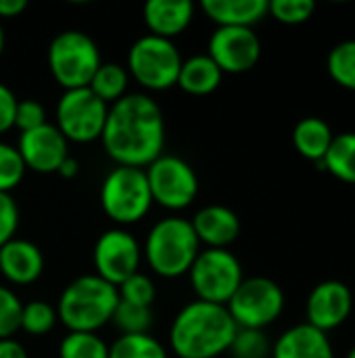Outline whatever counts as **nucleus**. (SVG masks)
<instances>
[{"mask_svg":"<svg viewBox=\"0 0 355 358\" xmlns=\"http://www.w3.org/2000/svg\"><path fill=\"white\" fill-rule=\"evenodd\" d=\"M100 141L117 166L144 170L163 155L165 120L161 107L144 92L121 96L109 107Z\"/></svg>","mask_w":355,"mask_h":358,"instance_id":"nucleus-1","label":"nucleus"},{"mask_svg":"<svg viewBox=\"0 0 355 358\" xmlns=\"http://www.w3.org/2000/svg\"><path fill=\"white\" fill-rule=\"evenodd\" d=\"M239 327L226 306L190 302L174 319L169 344L180 358H216L228 352Z\"/></svg>","mask_w":355,"mask_h":358,"instance_id":"nucleus-2","label":"nucleus"},{"mask_svg":"<svg viewBox=\"0 0 355 358\" xmlns=\"http://www.w3.org/2000/svg\"><path fill=\"white\" fill-rule=\"evenodd\" d=\"M117 287L98 275H82L73 279L61 294L56 317L69 331L96 334L111 323L117 308Z\"/></svg>","mask_w":355,"mask_h":358,"instance_id":"nucleus-3","label":"nucleus"},{"mask_svg":"<svg viewBox=\"0 0 355 358\" xmlns=\"http://www.w3.org/2000/svg\"><path fill=\"white\" fill-rule=\"evenodd\" d=\"M199 252L201 241L195 235L190 220L180 216H169L155 222L142 248V256L146 258L149 266L163 279L188 275Z\"/></svg>","mask_w":355,"mask_h":358,"instance_id":"nucleus-4","label":"nucleus"},{"mask_svg":"<svg viewBox=\"0 0 355 358\" xmlns=\"http://www.w3.org/2000/svg\"><path fill=\"white\" fill-rule=\"evenodd\" d=\"M100 63L96 42L80 29L56 34L48 46V69L65 90L86 88Z\"/></svg>","mask_w":355,"mask_h":358,"instance_id":"nucleus-5","label":"nucleus"},{"mask_svg":"<svg viewBox=\"0 0 355 358\" xmlns=\"http://www.w3.org/2000/svg\"><path fill=\"white\" fill-rule=\"evenodd\" d=\"M103 212L119 227L140 222L153 208V197L142 168L117 166L100 185Z\"/></svg>","mask_w":355,"mask_h":358,"instance_id":"nucleus-6","label":"nucleus"},{"mask_svg":"<svg viewBox=\"0 0 355 358\" xmlns=\"http://www.w3.org/2000/svg\"><path fill=\"white\" fill-rule=\"evenodd\" d=\"M182 61L172 40L146 34L130 46L126 69L142 88L159 92L178 84Z\"/></svg>","mask_w":355,"mask_h":358,"instance_id":"nucleus-7","label":"nucleus"},{"mask_svg":"<svg viewBox=\"0 0 355 358\" xmlns=\"http://www.w3.org/2000/svg\"><path fill=\"white\" fill-rule=\"evenodd\" d=\"M190 285L201 302L226 306L243 283V266L228 250L205 248L188 271Z\"/></svg>","mask_w":355,"mask_h":358,"instance_id":"nucleus-8","label":"nucleus"},{"mask_svg":"<svg viewBox=\"0 0 355 358\" xmlns=\"http://www.w3.org/2000/svg\"><path fill=\"white\" fill-rule=\"evenodd\" d=\"M226 308L239 329L264 331L282 315L285 294L276 281L268 277H251L243 279Z\"/></svg>","mask_w":355,"mask_h":358,"instance_id":"nucleus-9","label":"nucleus"},{"mask_svg":"<svg viewBox=\"0 0 355 358\" xmlns=\"http://www.w3.org/2000/svg\"><path fill=\"white\" fill-rule=\"evenodd\" d=\"M153 203L180 212L199 195V176L195 168L178 155H159L144 168Z\"/></svg>","mask_w":355,"mask_h":358,"instance_id":"nucleus-10","label":"nucleus"},{"mask_svg":"<svg viewBox=\"0 0 355 358\" xmlns=\"http://www.w3.org/2000/svg\"><path fill=\"white\" fill-rule=\"evenodd\" d=\"M109 105L88 86L65 90L56 105V128L67 143L98 141L107 122Z\"/></svg>","mask_w":355,"mask_h":358,"instance_id":"nucleus-11","label":"nucleus"},{"mask_svg":"<svg viewBox=\"0 0 355 358\" xmlns=\"http://www.w3.org/2000/svg\"><path fill=\"white\" fill-rule=\"evenodd\" d=\"M142 260V248L138 239L123 229L105 231L94 245L92 262L94 275L105 279L107 283L119 287L128 277L136 275Z\"/></svg>","mask_w":355,"mask_h":358,"instance_id":"nucleus-12","label":"nucleus"},{"mask_svg":"<svg viewBox=\"0 0 355 358\" xmlns=\"http://www.w3.org/2000/svg\"><path fill=\"white\" fill-rule=\"evenodd\" d=\"M207 55L222 73H245L262 57V42L253 27H218L207 46Z\"/></svg>","mask_w":355,"mask_h":358,"instance_id":"nucleus-13","label":"nucleus"},{"mask_svg":"<svg viewBox=\"0 0 355 358\" xmlns=\"http://www.w3.org/2000/svg\"><path fill=\"white\" fill-rule=\"evenodd\" d=\"M17 151L25 164V170L52 174L59 172L61 164L69 157V143L56 126L44 124L40 128L21 132Z\"/></svg>","mask_w":355,"mask_h":358,"instance_id":"nucleus-14","label":"nucleus"},{"mask_svg":"<svg viewBox=\"0 0 355 358\" xmlns=\"http://www.w3.org/2000/svg\"><path fill=\"white\" fill-rule=\"evenodd\" d=\"M354 308L352 289L341 281L318 283L308 298V325L328 334L343 325Z\"/></svg>","mask_w":355,"mask_h":358,"instance_id":"nucleus-15","label":"nucleus"},{"mask_svg":"<svg viewBox=\"0 0 355 358\" xmlns=\"http://www.w3.org/2000/svg\"><path fill=\"white\" fill-rule=\"evenodd\" d=\"M44 273L40 248L27 239H10L0 248V275L15 285L36 283Z\"/></svg>","mask_w":355,"mask_h":358,"instance_id":"nucleus-16","label":"nucleus"},{"mask_svg":"<svg viewBox=\"0 0 355 358\" xmlns=\"http://www.w3.org/2000/svg\"><path fill=\"white\" fill-rule=\"evenodd\" d=\"M190 224L201 245L213 250H228V245L234 243L241 233V220L236 212L226 206H205L195 214Z\"/></svg>","mask_w":355,"mask_h":358,"instance_id":"nucleus-17","label":"nucleus"},{"mask_svg":"<svg viewBox=\"0 0 355 358\" xmlns=\"http://www.w3.org/2000/svg\"><path fill=\"white\" fill-rule=\"evenodd\" d=\"M144 23L153 36L176 38L195 17V4L190 0H149L142 8Z\"/></svg>","mask_w":355,"mask_h":358,"instance_id":"nucleus-18","label":"nucleus"},{"mask_svg":"<svg viewBox=\"0 0 355 358\" xmlns=\"http://www.w3.org/2000/svg\"><path fill=\"white\" fill-rule=\"evenodd\" d=\"M272 358H335L328 336L308 323L287 329L272 346Z\"/></svg>","mask_w":355,"mask_h":358,"instance_id":"nucleus-19","label":"nucleus"},{"mask_svg":"<svg viewBox=\"0 0 355 358\" xmlns=\"http://www.w3.org/2000/svg\"><path fill=\"white\" fill-rule=\"evenodd\" d=\"M201 6L218 27H253L268 15V0H203Z\"/></svg>","mask_w":355,"mask_h":358,"instance_id":"nucleus-20","label":"nucleus"},{"mask_svg":"<svg viewBox=\"0 0 355 358\" xmlns=\"http://www.w3.org/2000/svg\"><path fill=\"white\" fill-rule=\"evenodd\" d=\"M222 69L213 63L209 55H192L186 61H182L178 84L184 92L195 96H205L218 90L222 84Z\"/></svg>","mask_w":355,"mask_h":358,"instance_id":"nucleus-21","label":"nucleus"},{"mask_svg":"<svg viewBox=\"0 0 355 358\" xmlns=\"http://www.w3.org/2000/svg\"><path fill=\"white\" fill-rule=\"evenodd\" d=\"M333 138H335L333 128L322 117H303L301 122H297V126L293 130L295 149L305 159L316 162V164H320L324 159Z\"/></svg>","mask_w":355,"mask_h":358,"instance_id":"nucleus-22","label":"nucleus"},{"mask_svg":"<svg viewBox=\"0 0 355 358\" xmlns=\"http://www.w3.org/2000/svg\"><path fill=\"white\" fill-rule=\"evenodd\" d=\"M318 168L328 170L343 182L355 185V132L337 134Z\"/></svg>","mask_w":355,"mask_h":358,"instance_id":"nucleus-23","label":"nucleus"},{"mask_svg":"<svg viewBox=\"0 0 355 358\" xmlns=\"http://www.w3.org/2000/svg\"><path fill=\"white\" fill-rule=\"evenodd\" d=\"M130 82V73L119 63H100L96 73L92 76L88 88L103 101V103H117L121 96H126Z\"/></svg>","mask_w":355,"mask_h":358,"instance_id":"nucleus-24","label":"nucleus"},{"mask_svg":"<svg viewBox=\"0 0 355 358\" xmlns=\"http://www.w3.org/2000/svg\"><path fill=\"white\" fill-rule=\"evenodd\" d=\"M109 358H167L165 348L149 334L119 336L109 346Z\"/></svg>","mask_w":355,"mask_h":358,"instance_id":"nucleus-25","label":"nucleus"},{"mask_svg":"<svg viewBox=\"0 0 355 358\" xmlns=\"http://www.w3.org/2000/svg\"><path fill=\"white\" fill-rule=\"evenodd\" d=\"M59 358H109V346L98 334L69 331L59 346Z\"/></svg>","mask_w":355,"mask_h":358,"instance_id":"nucleus-26","label":"nucleus"},{"mask_svg":"<svg viewBox=\"0 0 355 358\" xmlns=\"http://www.w3.org/2000/svg\"><path fill=\"white\" fill-rule=\"evenodd\" d=\"M326 67H328L331 78L339 86L347 90H355V40L339 42L328 52Z\"/></svg>","mask_w":355,"mask_h":358,"instance_id":"nucleus-27","label":"nucleus"},{"mask_svg":"<svg viewBox=\"0 0 355 358\" xmlns=\"http://www.w3.org/2000/svg\"><path fill=\"white\" fill-rule=\"evenodd\" d=\"M111 323L121 331V336H140L149 334L153 325V310L144 306H134L128 302H117Z\"/></svg>","mask_w":355,"mask_h":358,"instance_id":"nucleus-28","label":"nucleus"},{"mask_svg":"<svg viewBox=\"0 0 355 358\" xmlns=\"http://www.w3.org/2000/svg\"><path fill=\"white\" fill-rule=\"evenodd\" d=\"M59 317H56V308H52L48 302L44 300H33L23 304L21 310V329L29 336H46L48 331H52V327L56 325Z\"/></svg>","mask_w":355,"mask_h":358,"instance_id":"nucleus-29","label":"nucleus"},{"mask_svg":"<svg viewBox=\"0 0 355 358\" xmlns=\"http://www.w3.org/2000/svg\"><path fill=\"white\" fill-rule=\"evenodd\" d=\"M228 352L232 358H268L272 357V346L264 331L239 329Z\"/></svg>","mask_w":355,"mask_h":358,"instance_id":"nucleus-30","label":"nucleus"},{"mask_svg":"<svg viewBox=\"0 0 355 358\" xmlns=\"http://www.w3.org/2000/svg\"><path fill=\"white\" fill-rule=\"evenodd\" d=\"M117 294H119V300L121 302H128V304H134V306H144V308H151L153 302H155V296H157V289H155V283L151 277L142 275L140 271L132 277H128L119 287H117Z\"/></svg>","mask_w":355,"mask_h":358,"instance_id":"nucleus-31","label":"nucleus"},{"mask_svg":"<svg viewBox=\"0 0 355 358\" xmlns=\"http://www.w3.org/2000/svg\"><path fill=\"white\" fill-rule=\"evenodd\" d=\"M25 176V164L17 147L0 143V193H10Z\"/></svg>","mask_w":355,"mask_h":358,"instance_id":"nucleus-32","label":"nucleus"},{"mask_svg":"<svg viewBox=\"0 0 355 358\" xmlns=\"http://www.w3.org/2000/svg\"><path fill=\"white\" fill-rule=\"evenodd\" d=\"M316 10L314 0H272L268 2V13L287 25H299L305 23Z\"/></svg>","mask_w":355,"mask_h":358,"instance_id":"nucleus-33","label":"nucleus"},{"mask_svg":"<svg viewBox=\"0 0 355 358\" xmlns=\"http://www.w3.org/2000/svg\"><path fill=\"white\" fill-rule=\"evenodd\" d=\"M21 310L23 304L17 294L0 285V340H8L21 329Z\"/></svg>","mask_w":355,"mask_h":358,"instance_id":"nucleus-34","label":"nucleus"},{"mask_svg":"<svg viewBox=\"0 0 355 358\" xmlns=\"http://www.w3.org/2000/svg\"><path fill=\"white\" fill-rule=\"evenodd\" d=\"M46 124V109L40 101L36 99H23L17 103V111H15V128H19L21 132L40 128Z\"/></svg>","mask_w":355,"mask_h":358,"instance_id":"nucleus-35","label":"nucleus"},{"mask_svg":"<svg viewBox=\"0 0 355 358\" xmlns=\"http://www.w3.org/2000/svg\"><path fill=\"white\" fill-rule=\"evenodd\" d=\"M21 212L10 193H0V248L15 239L19 229Z\"/></svg>","mask_w":355,"mask_h":358,"instance_id":"nucleus-36","label":"nucleus"},{"mask_svg":"<svg viewBox=\"0 0 355 358\" xmlns=\"http://www.w3.org/2000/svg\"><path fill=\"white\" fill-rule=\"evenodd\" d=\"M17 96L15 92L0 82V134L15 128V111H17Z\"/></svg>","mask_w":355,"mask_h":358,"instance_id":"nucleus-37","label":"nucleus"},{"mask_svg":"<svg viewBox=\"0 0 355 358\" xmlns=\"http://www.w3.org/2000/svg\"><path fill=\"white\" fill-rule=\"evenodd\" d=\"M0 358H29L25 348L15 340V338H8V340H0Z\"/></svg>","mask_w":355,"mask_h":358,"instance_id":"nucleus-38","label":"nucleus"},{"mask_svg":"<svg viewBox=\"0 0 355 358\" xmlns=\"http://www.w3.org/2000/svg\"><path fill=\"white\" fill-rule=\"evenodd\" d=\"M27 8L25 0H0V17H17Z\"/></svg>","mask_w":355,"mask_h":358,"instance_id":"nucleus-39","label":"nucleus"},{"mask_svg":"<svg viewBox=\"0 0 355 358\" xmlns=\"http://www.w3.org/2000/svg\"><path fill=\"white\" fill-rule=\"evenodd\" d=\"M77 170H80L77 162H75L73 157H67V159L61 164V168H59V174H61L63 178H73V176L77 174Z\"/></svg>","mask_w":355,"mask_h":358,"instance_id":"nucleus-40","label":"nucleus"},{"mask_svg":"<svg viewBox=\"0 0 355 358\" xmlns=\"http://www.w3.org/2000/svg\"><path fill=\"white\" fill-rule=\"evenodd\" d=\"M4 44H6V36H4L2 25H0V57H2V52H4Z\"/></svg>","mask_w":355,"mask_h":358,"instance_id":"nucleus-41","label":"nucleus"},{"mask_svg":"<svg viewBox=\"0 0 355 358\" xmlns=\"http://www.w3.org/2000/svg\"><path fill=\"white\" fill-rule=\"evenodd\" d=\"M347 358H355V346L349 350V355H347Z\"/></svg>","mask_w":355,"mask_h":358,"instance_id":"nucleus-42","label":"nucleus"}]
</instances>
